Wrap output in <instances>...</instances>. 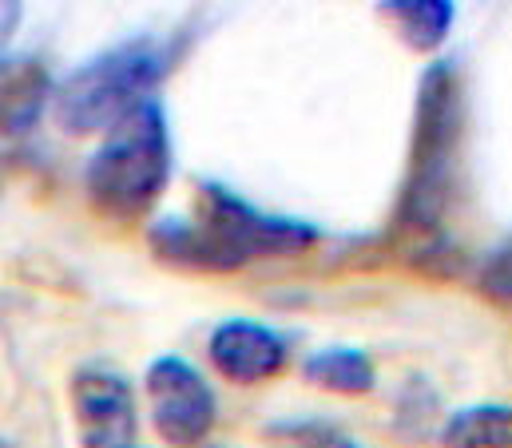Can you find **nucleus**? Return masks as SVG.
<instances>
[{
    "instance_id": "nucleus-1",
    "label": "nucleus",
    "mask_w": 512,
    "mask_h": 448,
    "mask_svg": "<svg viewBox=\"0 0 512 448\" xmlns=\"http://www.w3.org/2000/svg\"><path fill=\"white\" fill-rule=\"evenodd\" d=\"M318 238V226L270 215L223 183H199L191 215H167L147 230V246L163 266L195 274H231L258 258L306 254Z\"/></svg>"
},
{
    "instance_id": "nucleus-2",
    "label": "nucleus",
    "mask_w": 512,
    "mask_h": 448,
    "mask_svg": "<svg viewBox=\"0 0 512 448\" xmlns=\"http://www.w3.org/2000/svg\"><path fill=\"white\" fill-rule=\"evenodd\" d=\"M461 135H465V96L453 60H437L425 68L417 84L413 135L405 179L397 191L393 226L417 242H437L445 219L457 203L461 179Z\"/></svg>"
},
{
    "instance_id": "nucleus-3",
    "label": "nucleus",
    "mask_w": 512,
    "mask_h": 448,
    "mask_svg": "<svg viewBox=\"0 0 512 448\" xmlns=\"http://www.w3.org/2000/svg\"><path fill=\"white\" fill-rule=\"evenodd\" d=\"M175 44L159 36H135L84 60L64 84H56L52 115L68 135L112 131L131 112L155 100V88L171 76Z\"/></svg>"
},
{
    "instance_id": "nucleus-4",
    "label": "nucleus",
    "mask_w": 512,
    "mask_h": 448,
    "mask_svg": "<svg viewBox=\"0 0 512 448\" xmlns=\"http://www.w3.org/2000/svg\"><path fill=\"white\" fill-rule=\"evenodd\" d=\"M171 127L159 100L116 123L84 167V195L108 223H139L171 183Z\"/></svg>"
},
{
    "instance_id": "nucleus-5",
    "label": "nucleus",
    "mask_w": 512,
    "mask_h": 448,
    "mask_svg": "<svg viewBox=\"0 0 512 448\" xmlns=\"http://www.w3.org/2000/svg\"><path fill=\"white\" fill-rule=\"evenodd\" d=\"M143 389H147L151 425L167 448H199L211 437L219 401L207 377L187 357L179 353L155 357L143 373Z\"/></svg>"
},
{
    "instance_id": "nucleus-6",
    "label": "nucleus",
    "mask_w": 512,
    "mask_h": 448,
    "mask_svg": "<svg viewBox=\"0 0 512 448\" xmlns=\"http://www.w3.org/2000/svg\"><path fill=\"white\" fill-rule=\"evenodd\" d=\"M80 448H139L135 389L112 365H80L68 381Z\"/></svg>"
},
{
    "instance_id": "nucleus-7",
    "label": "nucleus",
    "mask_w": 512,
    "mask_h": 448,
    "mask_svg": "<svg viewBox=\"0 0 512 448\" xmlns=\"http://www.w3.org/2000/svg\"><path fill=\"white\" fill-rule=\"evenodd\" d=\"M207 357L219 377L231 385H262L278 377L290 361V341L274 326H262L251 318H227L207 337Z\"/></svg>"
},
{
    "instance_id": "nucleus-8",
    "label": "nucleus",
    "mask_w": 512,
    "mask_h": 448,
    "mask_svg": "<svg viewBox=\"0 0 512 448\" xmlns=\"http://www.w3.org/2000/svg\"><path fill=\"white\" fill-rule=\"evenodd\" d=\"M378 12L393 36L413 52H437L457 20L453 0H378Z\"/></svg>"
},
{
    "instance_id": "nucleus-9",
    "label": "nucleus",
    "mask_w": 512,
    "mask_h": 448,
    "mask_svg": "<svg viewBox=\"0 0 512 448\" xmlns=\"http://www.w3.org/2000/svg\"><path fill=\"white\" fill-rule=\"evenodd\" d=\"M302 377L314 389H326L338 397H366L378 385V369H374L370 353L358 345H326V349L310 353L302 365Z\"/></svg>"
},
{
    "instance_id": "nucleus-10",
    "label": "nucleus",
    "mask_w": 512,
    "mask_h": 448,
    "mask_svg": "<svg viewBox=\"0 0 512 448\" xmlns=\"http://www.w3.org/2000/svg\"><path fill=\"white\" fill-rule=\"evenodd\" d=\"M52 96H56V88H52L44 64L4 60V135L24 139L36 127L44 104H52Z\"/></svg>"
},
{
    "instance_id": "nucleus-11",
    "label": "nucleus",
    "mask_w": 512,
    "mask_h": 448,
    "mask_svg": "<svg viewBox=\"0 0 512 448\" xmlns=\"http://www.w3.org/2000/svg\"><path fill=\"white\" fill-rule=\"evenodd\" d=\"M445 448H512V405L505 401H481L457 409L445 429H441Z\"/></svg>"
},
{
    "instance_id": "nucleus-12",
    "label": "nucleus",
    "mask_w": 512,
    "mask_h": 448,
    "mask_svg": "<svg viewBox=\"0 0 512 448\" xmlns=\"http://www.w3.org/2000/svg\"><path fill=\"white\" fill-rule=\"evenodd\" d=\"M274 437L282 441V448H366L358 437L326 421H286L274 429Z\"/></svg>"
},
{
    "instance_id": "nucleus-13",
    "label": "nucleus",
    "mask_w": 512,
    "mask_h": 448,
    "mask_svg": "<svg viewBox=\"0 0 512 448\" xmlns=\"http://www.w3.org/2000/svg\"><path fill=\"white\" fill-rule=\"evenodd\" d=\"M477 290H481L489 302H497V306H512V238H505V242L481 262Z\"/></svg>"
},
{
    "instance_id": "nucleus-14",
    "label": "nucleus",
    "mask_w": 512,
    "mask_h": 448,
    "mask_svg": "<svg viewBox=\"0 0 512 448\" xmlns=\"http://www.w3.org/2000/svg\"><path fill=\"white\" fill-rule=\"evenodd\" d=\"M20 12H24V0H4V20H0V36H4V44L16 36V28H20Z\"/></svg>"
}]
</instances>
